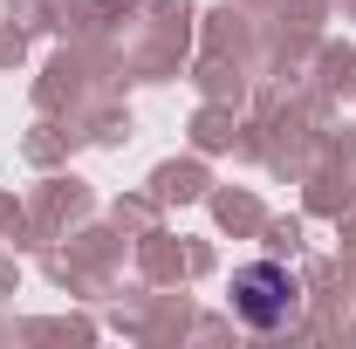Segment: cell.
Returning a JSON list of instances; mask_svg holds the SVG:
<instances>
[{
    "instance_id": "6da1fadb",
    "label": "cell",
    "mask_w": 356,
    "mask_h": 349,
    "mask_svg": "<svg viewBox=\"0 0 356 349\" xmlns=\"http://www.w3.org/2000/svg\"><path fill=\"white\" fill-rule=\"evenodd\" d=\"M233 308H240V322H254V329H281L288 315H295V281H288V267L274 261H254L233 274Z\"/></svg>"
}]
</instances>
